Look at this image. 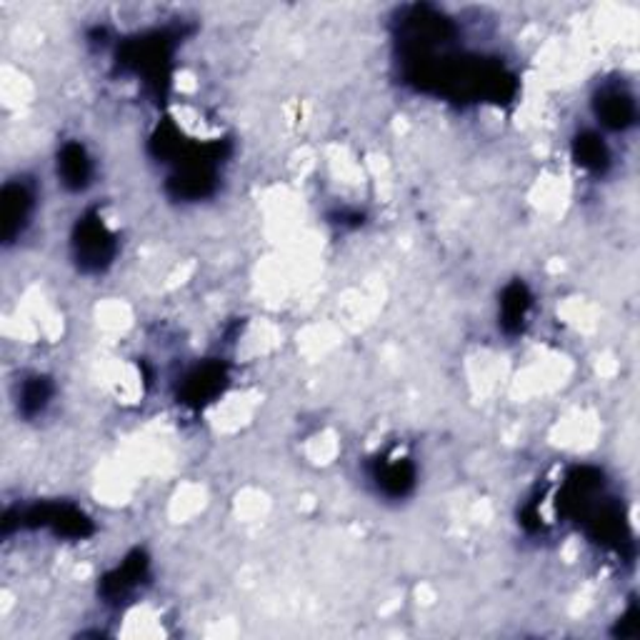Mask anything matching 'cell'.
I'll list each match as a JSON object with an SVG mask.
<instances>
[{
  "instance_id": "6da1fadb",
  "label": "cell",
  "mask_w": 640,
  "mask_h": 640,
  "mask_svg": "<svg viewBox=\"0 0 640 640\" xmlns=\"http://www.w3.org/2000/svg\"><path fill=\"white\" fill-rule=\"evenodd\" d=\"M76 248L80 263L88 265V268H101L113 255V238H111V233L105 230L101 220L93 218V220H83L78 226Z\"/></svg>"
},
{
  "instance_id": "7a4b0ae2",
  "label": "cell",
  "mask_w": 640,
  "mask_h": 640,
  "mask_svg": "<svg viewBox=\"0 0 640 640\" xmlns=\"http://www.w3.org/2000/svg\"><path fill=\"white\" fill-rule=\"evenodd\" d=\"M30 208V195L23 186H8L3 190V236L11 240L21 230Z\"/></svg>"
},
{
  "instance_id": "3957f363",
  "label": "cell",
  "mask_w": 640,
  "mask_h": 640,
  "mask_svg": "<svg viewBox=\"0 0 640 640\" xmlns=\"http://www.w3.org/2000/svg\"><path fill=\"white\" fill-rule=\"evenodd\" d=\"M58 170L68 188H83L90 176V163L80 145H65L58 161Z\"/></svg>"
},
{
  "instance_id": "277c9868",
  "label": "cell",
  "mask_w": 640,
  "mask_h": 640,
  "mask_svg": "<svg viewBox=\"0 0 640 640\" xmlns=\"http://www.w3.org/2000/svg\"><path fill=\"white\" fill-rule=\"evenodd\" d=\"M598 113L603 115V121L608 126L623 128L633 121V101L623 93H618V90H611L598 103Z\"/></svg>"
},
{
  "instance_id": "5b68a950",
  "label": "cell",
  "mask_w": 640,
  "mask_h": 640,
  "mask_svg": "<svg viewBox=\"0 0 640 640\" xmlns=\"http://www.w3.org/2000/svg\"><path fill=\"white\" fill-rule=\"evenodd\" d=\"M528 293L523 286H511V288L503 293V323L508 328H518L523 323V315L528 311Z\"/></svg>"
},
{
  "instance_id": "8992f818",
  "label": "cell",
  "mask_w": 640,
  "mask_h": 640,
  "mask_svg": "<svg viewBox=\"0 0 640 640\" xmlns=\"http://www.w3.org/2000/svg\"><path fill=\"white\" fill-rule=\"evenodd\" d=\"M576 153H578V163L588 165V168H603L605 161H608V153H605V145L595 136H583L578 138L576 143Z\"/></svg>"
},
{
  "instance_id": "52a82bcc",
  "label": "cell",
  "mask_w": 640,
  "mask_h": 640,
  "mask_svg": "<svg viewBox=\"0 0 640 640\" xmlns=\"http://www.w3.org/2000/svg\"><path fill=\"white\" fill-rule=\"evenodd\" d=\"M46 401H48V386H46V380L36 378V380H30V383L23 386L21 405H23V411H26L28 415L38 413L40 408L46 405Z\"/></svg>"
}]
</instances>
